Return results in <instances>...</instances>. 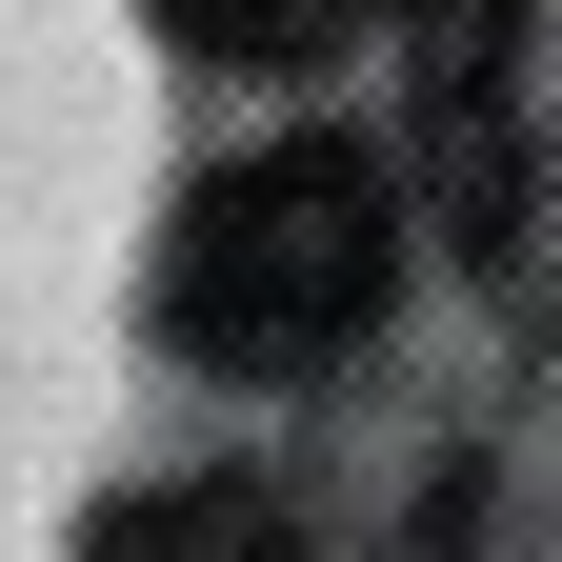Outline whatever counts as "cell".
Segmentation results:
<instances>
[{
  "mask_svg": "<svg viewBox=\"0 0 562 562\" xmlns=\"http://www.w3.org/2000/svg\"><path fill=\"white\" fill-rule=\"evenodd\" d=\"M402 302V161L382 140H261L181 201L161 241V341L222 382H322Z\"/></svg>",
  "mask_w": 562,
  "mask_h": 562,
  "instance_id": "cell-1",
  "label": "cell"
},
{
  "mask_svg": "<svg viewBox=\"0 0 562 562\" xmlns=\"http://www.w3.org/2000/svg\"><path fill=\"white\" fill-rule=\"evenodd\" d=\"M402 21V161H422V222L462 261H522L542 222V161H522V0H382Z\"/></svg>",
  "mask_w": 562,
  "mask_h": 562,
  "instance_id": "cell-2",
  "label": "cell"
},
{
  "mask_svg": "<svg viewBox=\"0 0 562 562\" xmlns=\"http://www.w3.org/2000/svg\"><path fill=\"white\" fill-rule=\"evenodd\" d=\"M81 562H302V522H281V503H222V482H181V503H121Z\"/></svg>",
  "mask_w": 562,
  "mask_h": 562,
  "instance_id": "cell-3",
  "label": "cell"
},
{
  "mask_svg": "<svg viewBox=\"0 0 562 562\" xmlns=\"http://www.w3.org/2000/svg\"><path fill=\"white\" fill-rule=\"evenodd\" d=\"M382 0H161V41H201V60H341Z\"/></svg>",
  "mask_w": 562,
  "mask_h": 562,
  "instance_id": "cell-4",
  "label": "cell"
}]
</instances>
